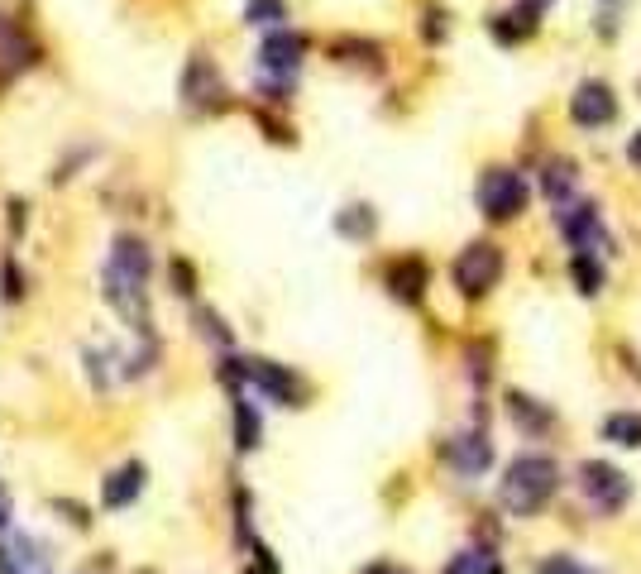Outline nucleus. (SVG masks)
<instances>
[{"instance_id": "nucleus-1", "label": "nucleus", "mask_w": 641, "mask_h": 574, "mask_svg": "<svg viewBox=\"0 0 641 574\" xmlns=\"http://www.w3.org/2000/svg\"><path fill=\"white\" fill-rule=\"evenodd\" d=\"M555 493H560V464L551 455H517L498 479V503L512 517H536Z\"/></svg>"}, {"instance_id": "nucleus-2", "label": "nucleus", "mask_w": 641, "mask_h": 574, "mask_svg": "<svg viewBox=\"0 0 641 574\" xmlns=\"http://www.w3.org/2000/svg\"><path fill=\"white\" fill-rule=\"evenodd\" d=\"M503 268H508V259H503V249L493 240H474L460 249V259H455V268H450V278H455V287H460V297H488L493 287H498V278H503Z\"/></svg>"}, {"instance_id": "nucleus-3", "label": "nucleus", "mask_w": 641, "mask_h": 574, "mask_svg": "<svg viewBox=\"0 0 641 574\" xmlns=\"http://www.w3.org/2000/svg\"><path fill=\"white\" fill-rule=\"evenodd\" d=\"M531 201V187L522 173L512 168H488L484 182H479V206H484L488 221H517L527 211Z\"/></svg>"}, {"instance_id": "nucleus-4", "label": "nucleus", "mask_w": 641, "mask_h": 574, "mask_svg": "<svg viewBox=\"0 0 641 574\" xmlns=\"http://www.w3.org/2000/svg\"><path fill=\"white\" fill-rule=\"evenodd\" d=\"M579 493H584L603 517H613V512L627 508V498H632V479L622 474L618 464H608V460H584L579 464Z\"/></svg>"}, {"instance_id": "nucleus-5", "label": "nucleus", "mask_w": 641, "mask_h": 574, "mask_svg": "<svg viewBox=\"0 0 641 574\" xmlns=\"http://www.w3.org/2000/svg\"><path fill=\"white\" fill-rule=\"evenodd\" d=\"M613 115H618V96L608 82H579L575 96H570V120L575 125L603 130V125H613Z\"/></svg>"}, {"instance_id": "nucleus-6", "label": "nucleus", "mask_w": 641, "mask_h": 574, "mask_svg": "<svg viewBox=\"0 0 641 574\" xmlns=\"http://www.w3.org/2000/svg\"><path fill=\"white\" fill-rule=\"evenodd\" d=\"M249 383H259L273 402L283 407H302L307 402V383L292 374L288 364H268V359H249Z\"/></svg>"}, {"instance_id": "nucleus-7", "label": "nucleus", "mask_w": 641, "mask_h": 574, "mask_svg": "<svg viewBox=\"0 0 641 574\" xmlns=\"http://www.w3.org/2000/svg\"><path fill=\"white\" fill-rule=\"evenodd\" d=\"M445 455L455 464V474L474 479V474H484L488 464H493V441H488L484 431H465V436H455V441L445 445Z\"/></svg>"}, {"instance_id": "nucleus-8", "label": "nucleus", "mask_w": 641, "mask_h": 574, "mask_svg": "<svg viewBox=\"0 0 641 574\" xmlns=\"http://www.w3.org/2000/svg\"><path fill=\"white\" fill-rule=\"evenodd\" d=\"M111 268L120 278H130V283H149V273H154V254H149V244L134 240V235H120L111 244Z\"/></svg>"}, {"instance_id": "nucleus-9", "label": "nucleus", "mask_w": 641, "mask_h": 574, "mask_svg": "<svg viewBox=\"0 0 641 574\" xmlns=\"http://www.w3.org/2000/svg\"><path fill=\"white\" fill-rule=\"evenodd\" d=\"M302 53H307V39H302V34H292V29H273V34L264 39V48H259V58H264L268 72H283V77L297 72Z\"/></svg>"}, {"instance_id": "nucleus-10", "label": "nucleus", "mask_w": 641, "mask_h": 574, "mask_svg": "<svg viewBox=\"0 0 641 574\" xmlns=\"http://www.w3.org/2000/svg\"><path fill=\"white\" fill-rule=\"evenodd\" d=\"M560 230H565V240L575 244V254H594V244L603 240V221H598V211L589 201L560 211Z\"/></svg>"}, {"instance_id": "nucleus-11", "label": "nucleus", "mask_w": 641, "mask_h": 574, "mask_svg": "<svg viewBox=\"0 0 641 574\" xmlns=\"http://www.w3.org/2000/svg\"><path fill=\"white\" fill-rule=\"evenodd\" d=\"M426 287H431V268L421 264V259H398V264L388 268V292L398 297L402 307H417L421 297H426Z\"/></svg>"}, {"instance_id": "nucleus-12", "label": "nucleus", "mask_w": 641, "mask_h": 574, "mask_svg": "<svg viewBox=\"0 0 641 574\" xmlns=\"http://www.w3.org/2000/svg\"><path fill=\"white\" fill-rule=\"evenodd\" d=\"M503 402H508V421H512V426H522L527 436H541V431H551V421H555L551 402H536L531 393H517V388H512Z\"/></svg>"}, {"instance_id": "nucleus-13", "label": "nucleus", "mask_w": 641, "mask_h": 574, "mask_svg": "<svg viewBox=\"0 0 641 574\" xmlns=\"http://www.w3.org/2000/svg\"><path fill=\"white\" fill-rule=\"evenodd\" d=\"M139 488H144V464L130 460V464H120L111 479H106V508H130L134 498H139Z\"/></svg>"}, {"instance_id": "nucleus-14", "label": "nucleus", "mask_w": 641, "mask_h": 574, "mask_svg": "<svg viewBox=\"0 0 641 574\" xmlns=\"http://www.w3.org/2000/svg\"><path fill=\"white\" fill-rule=\"evenodd\" d=\"M182 96L192 101V106H201L206 96H221V77H216V63L211 58H192L187 63V77H182Z\"/></svg>"}, {"instance_id": "nucleus-15", "label": "nucleus", "mask_w": 641, "mask_h": 574, "mask_svg": "<svg viewBox=\"0 0 641 574\" xmlns=\"http://www.w3.org/2000/svg\"><path fill=\"white\" fill-rule=\"evenodd\" d=\"M603 441L618 450H641V412H613L603 421Z\"/></svg>"}, {"instance_id": "nucleus-16", "label": "nucleus", "mask_w": 641, "mask_h": 574, "mask_svg": "<svg viewBox=\"0 0 641 574\" xmlns=\"http://www.w3.org/2000/svg\"><path fill=\"white\" fill-rule=\"evenodd\" d=\"M335 230L345 235V240H369L378 230V216L369 211V206H345L340 216H335Z\"/></svg>"}, {"instance_id": "nucleus-17", "label": "nucleus", "mask_w": 641, "mask_h": 574, "mask_svg": "<svg viewBox=\"0 0 641 574\" xmlns=\"http://www.w3.org/2000/svg\"><path fill=\"white\" fill-rule=\"evenodd\" d=\"M575 182H579V173H575V163H570V158H555V163H546L541 187H546V197H551V201H565L570 192H575Z\"/></svg>"}, {"instance_id": "nucleus-18", "label": "nucleus", "mask_w": 641, "mask_h": 574, "mask_svg": "<svg viewBox=\"0 0 641 574\" xmlns=\"http://www.w3.org/2000/svg\"><path fill=\"white\" fill-rule=\"evenodd\" d=\"M570 278H575V287L584 297H598V292H603V264H598L594 254H575V259H570Z\"/></svg>"}, {"instance_id": "nucleus-19", "label": "nucleus", "mask_w": 641, "mask_h": 574, "mask_svg": "<svg viewBox=\"0 0 641 574\" xmlns=\"http://www.w3.org/2000/svg\"><path fill=\"white\" fill-rule=\"evenodd\" d=\"M235 445H240L244 455L259 450V412H254L244 398H235Z\"/></svg>"}, {"instance_id": "nucleus-20", "label": "nucleus", "mask_w": 641, "mask_h": 574, "mask_svg": "<svg viewBox=\"0 0 641 574\" xmlns=\"http://www.w3.org/2000/svg\"><path fill=\"white\" fill-rule=\"evenodd\" d=\"M531 29H536V10H517V15H498V20H493V34H498L503 44H522Z\"/></svg>"}, {"instance_id": "nucleus-21", "label": "nucleus", "mask_w": 641, "mask_h": 574, "mask_svg": "<svg viewBox=\"0 0 641 574\" xmlns=\"http://www.w3.org/2000/svg\"><path fill=\"white\" fill-rule=\"evenodd\" d=\"M445 574H503V565H498V555H488V551H465L450 560Z\"/></svg>"}, {"instance_id": "nucleus-22", "label": "nucleus", "mask_w": 641, "mask_h": 574, "mask_svg": "<svg viewBox=\"0 0 641 574\" xmlns=\"http://www.w3.org/2000/svg\"><path fill=\"white\" fill-rule=\"evenodd\" d=\"M244 20L249 24H283L288 10H283V0H249V5H244Z\"/></svg>"}, {"instance_id": "nucleus-23", "label": "nucleus", "mask_w": 641, "mask_h": 574, "mask_svg": "<svg viewBox=\"0 0 641 574\" xmlns=\"http://www.w3.org/2000/svg\"><path fill=\"white\" fill-rule=\"evenodd\" d=\"M331 53L340 58V63H359V58H364L369 67H378V48H374V44H354V39H340Z\"/></svg>"}, {"instance_id": "nucleus-24", "label": "nucleus", "mask_w": 641, "mask_h": 574, "mask_svg": "<svg viewBox=\"0 0 641 574\" xmlns=\"http://www.w3.org/2000/svg\"><path fill=\"white\" fill-rule=\"evenodd\" d=\"M488 354H493L488 340H479V350H469V378H474V388H484L488 383V369H493V364H488Z\"/></svg>"}, {"instance_id": "nucleus-25", "label": "nucleus", "mask_w": 641, "mask_h": 574, "mask_svg": "<svg viewBox=\"0 0 641 574\" xmlns=\"http://www.w3.org/2000/svg\"><path fill=\"white\" fill-rule=\"evenodd\" d=\"M536 574H584V565H579L575 555H541V565H536Z\"/></svg>"}, {"instance_id": "nucleus-26", "label": "nucleus", "mask_w": 641, "mask_h": 574, "mask_svg": "<svg viewBox=\"0 0 641 574\" xmlns=\"http://www.w3.org/2000/svg\"><path fill=\"white\" fill-rule=\"evenodd\" d=\"M173 292H182V297L197 292V268L187 264V259H173Z\"/></svg>"}, {"instance_id": "nucleus-27", "label": "nucleus", "mask_w": 641, "mask_h": 574, "mask_svg": "<svg viewBox=\"0 0 641 574\" xmlns=\"http://www.w3.org/2000/svg\"><path fill=\"white\" fill-rule=\"evenodd\" d=\"M197 321H201V335H211L216 345H230V331L221 326V316H216V311H201Z\"/></svg>"}, {"instance_id": "nucleus-28", "label": "nucleus", "mask_w": 641, "mask_h": 574, "mask_svg": "<svg viewBox=\"0 0 641 574\" xmlns=\"http://www.w3.org/2000/svg\"><path fill=\"white\" fill-rule=\"evenodd\" d=\"M5 297H10V302L24 297V278H20V268L15 264H5Z\"/></svg>"}, {"instance_id": "nucleus-29", "label": "nucleus", "mask_w": 641, "mask_h": 574, "mask_svg": "<svg viewBox=\"0 0 641 574\" xmlns=\"http://www.w3.org/2000/svg\"><path fill=\"white\" fill-rule=\"evenodd\" d=\"M364 574H407V570H402V565H393V560H374Z\"/></svg>"}, {"instance_id": "nucleus-30", "label": "nucleus", "mask_w": 641, "mask_h": 574, "mask_svg": "<svg viewBox=\"0 0 641 574\" xmlns=\"http://www.w3.org/2000/svg\"><path fill=\"white\" fill-rule=\"evenodd\" d=\"M627 158H632V163H637V168H641V130L632 134V139H627Z\"/></svg>"}, {"instance_id": "nucleus-31", "label": "nucleus", "mask_w": 641, "mask_h": 574, "mask_svg": "<svg viewBox=\"0 0 641 574\" xmlns=\"http://www.w3.org/2000/svg\"><path fill=\"white\" fill-rule=\"evenodd\" d=\"M0 527H5V498H0Z\"/></svg>"}]
</instances>
